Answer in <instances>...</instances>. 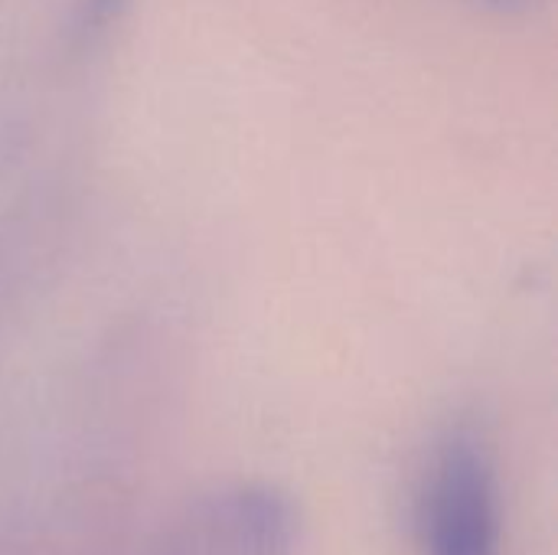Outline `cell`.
I'll list each match as a JSON object with an SVG mask.
<instances>
[{"instance_id": "cell-3", "label": "cell", "mask_w": 558, "mask_h": 555, "mask_svg": "<svg viewBox=\"0 0 558 555\" xmlns=\"http://www.w3.org/2000/svg\"><path fill=\"white\" fill-rule=\"evenodd\" d=\"M124 7H128V0H82V7H78V33L82 36L101 33L108 23H114L121 16Z\"/></svg>"}, {"instance_id": "cell-2", "label": "cell", "mask_w": 558, "mask_h": 555, "mask_svg": "<svg viewBox=\"0 0 558 555\" xmlns=\"http://www.w3.org/2000/svg\"><path fill=\"white\" fill-rule=\"evenodd\" d=\"M193 555H291L298 514L291 500L262 484H242L206 500L190 523Z\"/></svg>"}, {"instance_id": "cell-1", "label": "cell", "mask_w": 558, "mask_h": 555, "mask_svg": "<svg viewBox=\"0 0 558 555\" xmlns=\"http://www.w3.org/2000/svg\"><path fill=\"white\" fill-rule=\"evenodd\" d=\"M428 555H500V487L487 445L474 432H454L425 487Z\"/></svg>"}, {"instance_id": "cell-4", "label": "cell", "mask_w": 558, "mask_h": 555, "mask_svg": "<svg viewBox=\"0 0 558 555\" xmlns=\"http://www.w3.org/2000/svg\"><path fill=\"white\" fill-rule=\"evenodd\" d=\"M487 3H494V7H520L526 0H487Z\"/></svg>"}]
</instances>
